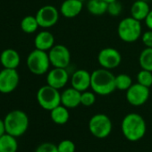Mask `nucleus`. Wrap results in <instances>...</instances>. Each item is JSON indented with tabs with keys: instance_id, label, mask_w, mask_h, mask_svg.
Instances as JSON below:
<instances>
[{
	"instance_id": "nucleus-1",
	"label": "nucleus",
	"mask_w": 152,
	"mask_h": 152,
	"mask_svg": "<svg viewBox=\"0 0 152 152\" xmlns=\"http://www.w3.org/2000/svg\"><path fill=\"white\" fill-rule=\"evenodd\" d=\"M91 88L92 91L100 96H107L115 90V76L110 70L100 68L91 72Z\"/></svg>"
},
{
	"instance_id": "nucleus-2",
	"label": "nucleus",
	"mask_w": 152,
	"mask_h": 152,
	"mask_svg": "<svg viewBox=\"0 0 152 152\" xmlns=\"http://www.w3.org/2000/svg\"><path fill=\"white\" fill-rule=\"evenodd\" d=\"M121 129L126 140L135 142L144 137L147 131V125L144 118L140 115L130 113L124 117Z\"/></svg>"
},
{
	"instance_id": "nucleus-3",
	"label": "nucleus",
	"mask_w": 152,
	"mask_h": 152,
	"mask_svg": "<svg viewBox=\"0 0 152 152\" xmlns=\"http://www.w3.org/2000/svg\"><path fill=\"white\" fill-rule=\"evenodd\" d=\"M6 132L15 136L20 137L23 135L29 127V117L23 110L15 109L10 111L5 117Z\"/></svg>"
},
{
	"instance_id": "nucleus-4",
	"label": "nucleus",
	"mask_w": 152,
	"mask_h": 152,
	"mask_svg": "<svg viewBox=\"0 0 152 152\" xmlns=\"http://www.w3.org/2000/svg\"><path fill=\"white\" fill-rule=\"evenodd\" d=\"M117 34L121 40L132 43L141 38L142 26L140 21L130 16L120 21L117 27Z\"/></svg>"
},
{
	"instance_id": "nucleus-5",
	"label": "nucleus",
	"mask_w": 152,
	"mask_h": 152,
	"mask_svg": "<svg viewBox=\"0 0 152 152\" xmlns=\"http://www.w3.org/2000/svg\"><path fill=\"white\" fill-rule=\"evenodd\" d=\"M26 64L29 71L35 75H43L47 73L51 65L48 53L37 48L28 55Z\"/></svg>"
},
{
	"instance_id": "nucleus-6",
	"label": "nucleus",
	"mask_w": 152,
	"mask_h": 152,
	"mask_svg": "<svg viewBox=\"0 0 152 152\" xmlns=\"http://www.w3.org/2000/svg\"><path fill=\"white\" fill-rule=\"evenodd\" d=\"M37 101L45 110L51 111L53 108L61 105V93L59 90L48 84L40 87L37 92Z\"/></svg>"
},
{
	"instance_id": "nucleus-7",
	"label": "nucleus",
	"mask_w": 152,
	"mask_h": 152,
	"mask_svg": "<svg viewBox=\"0 0 152 152\" xmlns=\"http://www.w3.org/2000/svg\"><path fill=\"white\" fill-rule=\"evenodd\" d=\"M112 122L110 118L105 114L94 115L89 122V130L91 133L98 138H107L112 132Z\"/></svg>"
},
{
	"instance_id": "nucleus-8",
	"label": "nucleus",
	"mask_w": 152,
	"mask_h": 152,
	"mask_svg": "<svg viewBox=\"0 0 152 152\" xmlns=\"http://www.w3.org/2000/svg\"><path fill=\"white\" fill-rule=\"evenodd\" d=\"M20 76L16 69L3 68L0 71V93L9 94L19 85Z\"/></svg>"
},
{
	"instance_id": "nucleus-9",
	"label": "nucleus",
	"mask_w": 152,
	"mask_h": 152,
	"mask_svg": "<svg viewBox=\"0 0 152 152\" xmlns=\"http://www.w3.org/2000/svg\"><path fill=\"white\" fill-rule=\"evenodd\" d=\"M149 88L140 83H132V85L126 91V100L133 107H140L144 105L149 98Z\"/></svg>"
},
{
	"instance_id": "nucleus-10",
	"label": "nucleus",
	"mask_w": 152,
	"mask_h": 152,
	"mask_svg": "<svg viewBox=\"0 0 152 152\" xmlns=\"http://www.w3.org/2000/svg\"><path fill=\"white\" fill-rule=\"evenodd\" d=\"M49 60L53 67L67 68L71 62V53L69 49L62 45H55L48 52Z\"/></svg>"
},
{
	"instance_id": "nucleus-11",
	"label": "nucleus",
	"mask_w": 152,
	"mask_h": 152,
	"mask_svg": "<svg viewBox=\"0 0 152 152\" xmlns=\"http://www.w3.org/2000/svg\"><path fill=\"white\" fill-rule=\"evenodd\" d=\"M35 16L39 27L48 29L57 23L59 20V12L54 6L47 5L40 7Z\"/></svg>"
},
{
	"instance_id": "nucleus-12",
	"label": "nucleus",
	"mask_w": 152,
	"mask_h": 152,
	"mask_svg": "<svg viewBox=\"0 0 152 152\" xmlns=\"http://www.w3.org/2000/svg\"><path fill=\"white\" fill-rule=\"evenodd\" d=\"M98 61L102 68L112 70L120 65L122 56L120 52L114 48H105L99 51Z\"/></svg>"
},
{
	"instance_id": "nucleus-13",
	"label": "nucleus",
	"mask_w": 152,
	"mask_h": 152,
	"mask_svg": "<svg viewBox=\"0 0 152 152\" xmlns=\"http://www.w3.org/2000/svg\"><path fill=\"white\" fill-rule=\"evenodd\" d=\"M70 80V76L66 68L54 67L48 72L47 84L57 90L63 89Z\"/></svg>"
},
{
	"instance_id": "nucleus-14",
	"label": "nucleus",
	"mask_w": 152,
	"mask_h": 152,
	"mask_svg": "<svg viewBox=\"0 0 152 152\" xmlns=\"http://www.w3.org/2000/svg\"><path fill=\"white\" fill-rule=\"evenodd\" d=\"M70 80L72 88L81 92H83L85 91H88L89 88H91V73H90L84 69L76 70L72 73Z\"/></svg>"
},
{
	"instance_id": "nucleus-15",
	"label": "nucleus",
	"mask_w": 152,
	"mask_h": 152,
	"mask_svg": "<svg viewBox=\"0 0 152 152\" xmlns=\"http://www.w3.org/2000/svg\"><path fill=\"white\" fill-rule=\"evenodd\" d=\"M83 9V2L81 0H64L60 7V14L65 18L78 16Z\"/></svg>"
},
{
	"instance_id": "nucleus-16",
	"label": "nucleus",
	"mask_w": 152,
	"mask_h": 152,
	"mask_svg": "<svg viewBox=\"0 0 152 152\" xmlns=\"http://www.w3.org/2000/svg\"><path fill=\"white\" fill-rule=\"evenodd\" d=\"M21 63V56L19 53L13 48H7L0 54V64L3 68L17 69Z\"/></svg>"
},
{
	"instance_id": "nucleus-17",
	"label": "nucleus",
	"mask_w": 152,
	"mask_h": 152,
	"mask_svg": "<svg viewBox=\"0 0 152 152\" xmlns=\"http://www.w3.org/2000/svg\"><path fill=\"white\" fill-rule=\"evenodd\" d=\"M82 92L71 87L61 93V104L67 108H75L81 105Z\"/></svg>"
},
{
	"instance_id": "nucleus-18",
	"label": "nucleus",
	"mask_w": 152,
	"mask_h": 152,
	"mask_svg": "<svg viewBox=\"0 0 152 152\" xmlns=\"http://www.w3.org/2000/svg\"><path fill=\"white\" fill-rule=\"evenodd\" d=\"M35 48L48 52L55 46L54 35L48 31H42L39 32L34 39Z\"/></svg>"
},
{
	"instance_id": "nucleus-19",
	"label": "nucleus",
	"mask_w": 152,
	"mask_h": 152,
	"mask_svg": "<svg viewBox=\"0 0 152 152\" xmlns=\"http://www.w3.org/2000/svg\"><path fill=\"white\" fill-rule=\"evenodd\" d=\"M150 7L148 2L142 0H136L131 7V16L138 21H144L150 12Z\"/></svg>"
},
{
	"instance_id": "nucleus-20",
	"label": "nucleus",
	"mask_w": 152,
	"mask_h": 152,
	"mask_svg": "<svg viewBox=\"0 0 152 152\" xmlns=\"http://www.w3.org/2000/svg\"><path fill=\"white\" fill-rule=\"evenodd\" d=\"M50 117H51V120L55 124L62 125L68 122L70 114H69L68 108L61 104L50 111Z\"/></svg>"
},
{
	"instance_id": "nucleus-21",
	"label": "nucleus",
	"mask_w": 152,
	"mask_h": 152,
	"mask_svg": "<svg viewBox=\"0 0 152 152\" xmlns=\"http://www.w3.org/2000/svg\"><path fill=\"white\" fill-rule=\"evenodd\" d=\"M18 141L16 137L5 133L0 137V152H17Z\"/></svg>"
},
{
	"instance_id": "nucleus-22",
	"label": "nucleus",
	"mask_w": 152,
	"mask_h": 152,
	"mask_svg": "<svg viewBox=\"0 0 152 152\" xmlns=\"http://www.w3.org/2000/svg\"><path fill=\"white\" fill-rule=\"evenodd\" d=\"M108 4L104 0H88L87 9L90 14L95 16H100L107 13Z\"/></svg>"
},
{
	"instance_id": "nucleus-23",
	"label": "nucleus",
	"mask_w": 152,
	"mask_h": 152,
	"mask_svg": "<svg viewBox=\"0 0 152 152\" xmlns=\"http://www.w3.org/2000/svg\"><path fill=\"white\" fill-rule=\"evenodd\" d=\"M39 27L38 21L36 19V16L32 15H27L23 18L21 21V29L23 32L27 34H31L34 33L38 28Z\"/></svg>"
},
{
	"instance_id": "nucleus-24",
	"label": "nucleus",
	"mask_w": 152,
	"mask_h": 152,
	"mask_svg": "<svg viewBox=\"0 0 152 152\" xmlns=\"http://www.w3.org/2000/svg\"><path fill=\"white\" fill-rule=\"evenodd\" d=\"M139 64L141 69L152 72V48H146L140 52Z\"/></svg>"
},
{
	"instance_id": "nucleus-25",
	"label": "nucleus",
	"mask_w": 152,
	"mask_h": 152,
	"mask_svg": "<svg viewBox=\"0 0 152 152\" xmlns=\"http://www.w3.org/2000/svg\"><path fill=\"white\" fill-rule=\"evenodd\" d=\"M132 85L131 76L125 73H121L115 76V87L119 91H127Z\"/></svg>"
},
{
	"instance_id": "nucleus-26",
	"label": "nucleus",
	"mask_w": 152,
	"mask_h": 152,
	"mask_svg": "<svg viewBox=\"0 0 152 152\" xmlns=\"http://www.w3.org/2000/svg\"><path fill=\"white\" fill-rule=\"evenodd\" d=\"M137 83L148 88L152 87V72L141 69L137 74Z\"/></svg>"
},
{
	"instance_id": "nucleus-27",
	"label": "nucleus",
	"mask_w": 152,
	"mask_h": 152,
	"mask_svg": "<svg viewBox=\"0 0 152 152\" xmlns=\"http://www.w3.org/2000/svg\"><path fill=\"white\" fill-rule=\"evenodd\" d=\"M96 102V94L93 91H85L81 95V105L84 107H91Z\"/></svg>"
},
{
	"instance_id": "nucleus-28",
	"label": "nucleus",
	"mask_w": 152,
	"mask_h": 152,
	"mask_svg": "<svg viewBox=\"0 0 152 152\" xmlns=\"http://www.w3.org/2000/svg\"><path fill=\"white\" fill-rule=\"evenodd\" d=\"M122 11H123V6L118 1V0H115V1L111 2V3L108 4V7H107V14L110 16H113V17L119 16L121 15Z\"/></svg>"
},
{
	"instance_id": "nucleus-29",
	"label": "nucleus",
	"mask_w": 152,
	"mask_h": 152,
	"mask_svg": "<svg viewBox=\"0 0 152 152\" xmlns=\"http://www.w3.org/2000/svg\"><path fill=\"white\" fill-rule=\"evenodd\" d=\"M58 152H75V144L70 140H63L57 145Z\"/></svg>"
},
{
	"instance_id": "nucleus-30",
	"label": "nucleus",
	"mask_w": 152,
	"mask_h": 152,
	"mask_svg": "<svg viewBox=\"0 0 152 152\" xmlns=\"http://www.w3.org/2000/svg\"><path fill=\"white\" fill-rule=\"evenodd\" d=\"M35 152H58L57 146L51 142H44L38 146Z\"/></svg>"
},
{
	"instance_id": "nucleus-31",
	"label": "nucleus",
	"mask_w": 152,
	"mask_h": 152,
	"mask_svg": "<svg viewBox=\"0 0 152 152\" xmlns=\"http://www.w3.org/2000/svg\"><path fill=\"white\" fill-rule=\"evenodd\" d=\"M141 40L146 48H152V30H148L142 33Z\"/></svg>"
},
{
	"instance_id": "nucleus-32",
	"label": "nucleus",
	"mask_w": 152,
	"mask_h": 152,
	"mask_svg": "<svg viewBox=\"0 0 152 152\" xmlns=\"http://www.w3.org/2000/svg\"><path fill=\"white\" fill-rule=\"evenodd\" d=\"M146 26L148 28V30H152V9L150 10V12L148 13V16L146 17V19L144 20Z\"/></svg>"
},
{
	"instance_id": "nucleus-33",
	"label": "nucleus",
	"mask_w": 152,
	"mask_h": 152,
	"mask_svg": "<svg viewBox=\"0 0 152 152\" xmlns=\"http://www.w3.org/2000/svg\"><path fill=\"white\" fill-rule=\"evenodd\" d=\"M6 133V126H5V121L0 118V137Z\"/></svg>"
},
{
	"instance_id": "nucleus-34",
	"label": "nucleus",
	"mask_w": 152,
	"mask_h": 152,
	"mask_svg": "<svg viewBox=\"0 0 152 152\" xmlns=\"http://www.w3.org/2000/svg\"><path fill=\"white\" fill-rule=\"evenodd\" d=\"M104 1H106L107 4H109V3H111V2H114V1H115V0H104Z\"/></svg>"
},
{
	"instance_id": "nucleus-35",
	"label": "nucleus",
	"mask_w": 152,
	"mask_h": 152,
	"mask_svg": "<svg viewBox=\"0 0 152 152\" xmlns=\"http://www.w3.org/2000/svg\"><path fill=\"white\" fill-rule=\"evenodd\" d=\"M142 1H146V2H148L149 0H142Z\"/></svg>"
},
{
	"instance_id": "nucleus-36",
	"label": "nucleus",
	"mask_w": 152,
	"mask_h": 152,
	"mask_svg": "<svg viewBox=\"0 0 152 152\" xmlns=\"http://www.w3.org/2000/svg\"><path fill=\"white\" fill-rule=\"evenodd\" d=\"M81 1H83V2H84V1H88V0H81Z\"/></svg>"
},
{
	"instance_id": "nucleus-37",
	"label": "nucleus",
	"mask_w": 152,
	"mask_h": 152,
	"mask_svg": "<svg viewBox=\"0 0 152 152\" xmlns=\"http://www.w3.org/2000/svg\"><path fill=\"white\" fill-rule=\"evenodd\" d=\"M151 88H152V87H151Z\"/></svg>"
}]
</instances>
